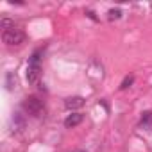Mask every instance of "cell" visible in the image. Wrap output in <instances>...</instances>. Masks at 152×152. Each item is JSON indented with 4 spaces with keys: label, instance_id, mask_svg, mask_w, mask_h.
Instances as JSON below:
<instances>
[{
    "label": "cell",
    "instance_id": "obj_6",
    "mask_svg": "<svg viewBox=\"0 0 152 152\" xmlns=\"http://www.w3.org/2000/svg\"><path fill=\"white\" fill-rule=\"evenodd\" d=\"M25 129V120L20 113H15L13 116V132H22Z\"/></svg>",
    "mask_w": 152,
    "mask_h": 152
},
{
    "label": "cell",
    "instance_id": "obj_10",
    "mask_svg": "<svg viewBox=\"0 0 152 152\" xmlns=\"http://www.w3.org/2000/svg\"><path fill=\"white\" fill-rule=\"evenodd\" d=\"M132 83H134V77H132V75H127V77L122 81V84H120V90H127V88H131Z\"/></svg>",
    "mask_w": 152,
    "mask_h": 152
},
{
    "label": "cell",
    "instance_id": "obj_7",
    "mask_svg": "<svg viewBox=\"0 0 152 152\" xmlns=\"http://www.w3.org/2000/svg\"><path fill=\"white\" fill-rule=\"evenodd\" d=\"M6 86H7L9 91H13L15 86H16V75L13 72H7V75H6Z\"/></svg>",
    "mask_w": 152,
    "mask_h": 152
},
{
    "label": "cell",
    "instance_id": "obj_5",
    "mask_svg": "<svg viewBox=\"0 0 152 152\" xmlns=\"http://www.w3.org/2000/svg\"><path fill=\"white\" fill-rule=\"evenodd\" d=\"M64 106H66V109H79L84 106V99L83 97H70L64 100Z\"/></svg>",
    "mask_w": 152,
    "mask_h": 152
},
{
    "label": "cell",
    "instance_id": "obj_2",
    "mask_svg": "<svg viewBox=\"0 0 152 152\" xmlns=\"http://www.w3.org/2000/svg\"><path fill=\"white\" fill-rule=\"evenodd\" d=\"M23 109H25L31 116H34V118H39V116L45 115V104H43V100L38 99V97H27V99L23 100Z\"/></svg>",
    "mask_w": 152,
    "mask_h": 152
},
{
    "label": "cell",
    "instance_id": "obj_3",
    "mask_svg": "<svg viewBox=\"0 0 152 152\" xmlns=\"http://www.w3.org/2000/svg\"><path fill=\"white\" fill-rule=\"evenodd\" d=\"M2 41H4L6 45H9V47H13V45H22V43L25 41V34H23V31L13 27V29L2 32Z\"/></svg>",
    "mask_w": 152,
    "mask_h": 152
},
{
    "label": "cell",
    "instance_id": "obj_9",
    "mask_svg": "<svg viewBox=\"0 0 152 152\" xmlns=\"http://www.w3.org/2000/svg\"><path fill=\"white\" fill-rule=\"evenodd\" d=\"M0 27H2L4 31H9V29L15 27V22L9 20V18H2V20H0Z\"/></svg>",
    "mask_w": 152,
    "mask_h": 152
},
{
    "label": "cell",
    "instance_id": "obj_8",
    "mask_svg": "<svg viewBox=\"0 0 152 152\" xmlns=\"http://www.w3.org/2000/svg\"><path fill=\"white\" fill-rule=\"evenodd\" d=\"M141 125H152V111H145L141 115Z\"/></svg>",
    "mask_w": 152,
    "mask_h": 152
},
{
    "label": "cell",
    "instance_id": "obj_12",
    "mask_svg": "<svg viewBox=\"0 0 152 152\" xmlns=\"http://www.w3.org/2000/svg\"><path fill=\"white\" fill-rule=\"evenodd\" d=\"M86 15H88L91 20H97V16H95V13H93V11H86Z\"/></svg>",
    "mask_w": 152,
    "mask_h": 152
},
{
    "label": "cell",
    "instance_id": "obj_11",
    "mask_svg": "<svg viewBox=\"0 0 152 152\" xmlns=\"http://www.w3.org/2000/svg\"><path fill=\"white\" fill-rule=\"evenodd\" d=\"M122 16V11L120 9H109V13H107V18L109 20H118Z\"/></svg>",
    "mask_w": 152,
    "mask_h": 152
},
{
    "label": "cell",
    "instance_id": "obj_1",
    "mask_svg": "<svg viewBox=\"0 0 152 152\" xmlns=\"http://www.w3.org/2000/svg\"><path fill=\"white\" fill-rule=\"evenodd\" d=\"M41 50H36L31 59H29V64H27V81L29 84H38L39 83V77H41Z\"/></svg>",
    "mask_w": 152,
    "mask_h": 152
},
{
    "label": "cell",
    "instance_id": "obj_4",
    "mask_svg": "<svg viewBox=\"0 0 152 152\" xmlns=\"http://www.w3.org/2000/svg\"><path fill=\"white\" fill-rule=\"evenodd\" d=\"M83 115L81 113H72V115H68L66 118H64V127L66 129H73V127H77L81 122H83Z\"/></svg>",
    "mask_w": 152,
    "mask_h": 152
},
{
    "label": "cell",
    "instance_id": "obj_13",
    "mask_svg": "<svg viewBox=\"0 0 152 152\" xmlns=\"http://www.w3.org/2000/svg\"><path fill=\"white\" fill-rule=\"evenodd\" d=\"M72 152H86V150H72Z\"/></svg>",
    "mask_w": 152,
    "mask_h": 152
}]
</instances>
